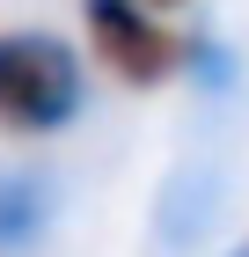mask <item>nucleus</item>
Returning a JSON list of instances; mask_svg holds the SVG:
<instances>
[{
	"label": "nucleus",
	"mask_w": 249,
	"mask_h": 257,
	"mask_svg": "<svg viewBox=\"0 0 249 257\" xmlns=\"http://www.w3.org/2000/svg\"><path fill=\"white\" fill-rule=\"evenodd\" d=\"M88 110V74L52 30H0V133L44 140Z\"/></svg>",
	"instance_id": "1"
},
{
	"label": "nucleus",
	"mask_w": 249,
	"mask_h": 257,
	"mask_svg": "<svg viewBox=\"0 0 249 257\" xmlns=\"http://www.w3.org/2000/svg\"><path fill=\"white\" fill-rule=\"evenodd\" d=\"M88 8V37H96V59L132 88H161L169 74H183V37H176L161 8H139V0H81Z\"/></svg>",
	"instance_id": "2"
},
{
	"label": "nucleus",
	"mask_w": 249,
	"mask_h": 257,
	"mask_svg": "<svg viewBox=\"0 0 249 257\" xmlns=\"http://www.w3.org/2000/svg\"><path fill=\"white\" fill-rule=\"evenodd\" d=\"M59 220L52 177L37 169H0V257H30Z\"/></svg>",
	"instance_id": "3"
},
{
	"label": "nucleus",
	"mask_w": 249,
	"mask_h": 257,
	"mask_svg": "<svg viewBox=\"0 0 249 257\" xmlns=\"http://www.w3.org/2000/svg\"><path fill=\"white\" fill-rule=\"evenodd\" d=\"M212 213H220V177L212 169H176L169 191H161V228H154V242L161 250H191L198 235L212 228Z\"/></svg>",
	"instance_id": "4"
},
{
	"label": "nucleus",
	"mask_w": 249,
	"mask_h": 257,
	"mask_svg": "<svg viewBox=\"0 0 249 257\" xmlns=\"http://www.w3.org/2000/svg\"><path fill=\"white\" fill-rule=\"evenodd\" d=\"M183 66H191L205 88H227L234 81V59L220 52V37H183Z\"/></svg>",
	"instance_id": "5"
},
{
	"label": "nucleus",
	"mask_w": 249,
	"mask_h": 257,
	"mask_svg": "<svg viewBox=\"0 0 249 257\" xmlns=\"http://www.w3.org/2000/svg\"><path fill=\"white\" fill-rule=\"evenodd\" d=\"M139 8H183V0H139Z\"/></svg>",
	"instance_id": "6"
},
{
	"label": "nucleus",
	"mask_w": 249,
	"mask_h": 257,
	"mask_svg": "<svg viewBox=\"0 0 249 257\" xmlns=\"http://www.w3.org/2000/svg\"><path fill=\"white\" fill-rule=\"evenodd\" d=\"M234 257H249V242H242V250H234Z\"/></svg>",
	"instance_id": "7"
}]
</instances>
